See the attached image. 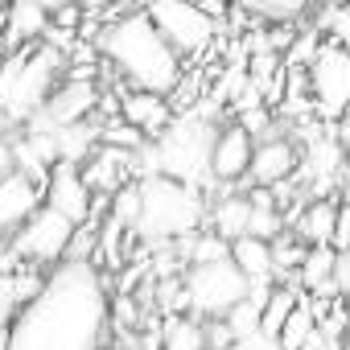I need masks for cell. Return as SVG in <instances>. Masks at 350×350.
Wrapping results in <instances>:
<instances>
[{
	"label": "cell",
	"instance_id": "obj_1",
	"mask_svg": "<svg viewBox=\"0 0 350 350\" xmlns=\"http://www.w3.org/2000/svg\"><path fill=\"white\" fill-rule=\"evenodd\" d=\"M9 350H103L107 288L91 260H62L9 325Z\"/></svg>",
	"mask_w": 350,
	"mask_h": 350
},
{
	"label": "cell",
	"instance_id": "obj_2",
	"mask_svg": "<svg viewBox=\"0 0 350 350\" xmlns=\"http://www.w3.org/2000/svg\"><path fill=\"white\" fill-rule=\"evenodd\" d=\"M99 50L103 58L136 87L148 95H169L182 83V58L173 54V46L157 33L144 9L116 17L111 25L99 29Z\"/></svg>",
	"mask_w": 350,
	"mask_h": 350
},
{
	"label": "cell",
	"instance_id": "obj_3",
	"mask_svg": "<svg viewBox=\"0 0 350 350\" xmlns=\"http://www.w3.org/2000/svg\"><path fill=\"white\" fill-rule=\"evenodd\" d=\"M215 128L198 116H178L169 124L165 136H157L152 144H144L140 157H148V173L144 178H169V182H182V186H211L215 173H211V152H215Z\"/></svg>",
	"mask_w": 350,
	"mask_h": 350
},
{
	"label": "cell",
	"instance_id": "obj_4",
	"mask_svg": "<svg viewBox=\"0 0 350 350\" xmlns=\"http://www.w3.org/2000/svg\"><path fill=\"white\" fill-rule=\"evenodd\" d=\"M140 215H136V235L152 239V243H169V239H186L202 227L206 219V202L202 190L182 186V182H169V178H140Z\"/></svg>",
	"mask_w": 350,
	"mask_h": 350
},
{
	"label": "cell",
	"instance_id": "obj_5",
	"mask_svg": "<svg viewBox=\"0 0 350 350\" xmlns=\"http://www.w3.org/2000/svg\"><path fill=\"white\" fill-rule=\"evenodd\" d=\"M66 54L38 46V50H13L5 62H0V111L17 124H29L50 95L58 91V75H62Z\"/></svg>",
	"mask_w": 350,
	"mask_h": 350
},
{
	"label": "cell",
	"instance_id": "obj_6",
	"mask_svg": "<svg viewBox=\"0 0 350 350\" xmlns=\"http://www.w3.org/2000/svg\"><path fill=\"white\" fill-rule=\"evenodd\" d=\"M182 288H186V309L202 313L206 321H223L235 305H243V301L252 297L247 276H243L231 260L194 264V268L182 276Z\"/></svg>",
	"mask_w": 350,
	"mask_h": 350
},
{
	"label": "cell",
	"instance_id": "obj_7",
	"mask_svg": "<svg viewBox=\"0 0 350 350\" xmlns=\"http://www.w3.org/2000/svg\"><path fill=\"white\" fill-rule=\"evenodd\" d=\"M75 223L70 219H62L58 211H50V206H42L13 239H9V247H5V256L21 268V260H33V264H50V268H58L66 256H70V243H75Z\"/></svg>",
	"mask_w": 350,
	"mask_h": 350
},
{
	"label": "cell",
	"instance_id": "obj_8",
	"mask_svg": "<svg viewBox=\"0 0 350 350\" xmlns=\"http://www.w3.org/2000/svg\"><path fill=\"white\" fill-rule=\"evenodd\" d=\"M148 21L157 25V33L173 46V54L186 58L198 54L215 42V17L202 5H186V0H161V5L144 9Z\"/></svg>",
	"mask_w": 350,
	"mask_h": 350
},
{
	"label": "cell",
	"instance_id": "obj_9",
	"mask_svg": "<svg viewBox=\"0 0 350 350\" xmlns=\"http://www.w3.org/2000/svg\"><path fill=\"white\" fill-rule=\"evenodd\" d=\"M309 91H313V107L338 124L350 111V50L321 42L309 62Z\"/></svg>",
	"mask_w": 350,
	"mask_h": 350
},
{
	"label": "cell",
	"instance_id": "obj_10",
	"mask_svg": "<svg viewBox=\"0 0 350 350\" xmlns=\"http://www.w3.org/2000/svg\"><path fill=\"white\" fill-rule=\"evenodd\" d=\"M42 206L58 211V215L70 219L75 227L87 223V215H91V190H87V182H83V169H79V165L58 161V165L50 169V178H46V186H42Z\"/></svg>",
	"mask_w": 350,
	"mask_h": 350
},
{
	"label": "cell",
	"instance_id": "obj_11",
	"mask_svg": "<svg viewBox=\"0 0 350 350\" xmlns=\"http://www.w3.org/2000/svg\"><path fill=\"white\" fill-rule=\"evenodd\" d=\"M42 211V186L29 182L25 173H13V178L0 182V239H13L33 215Z\"/></svg>",
	"mask_w": 350,
	"mask_h": 350
},
{
	"label": "cell",
	"instance_id": "obj_12",
	"mask_svg": "<svg viewBox=\"0 0 350 350\" xmlns=\"http://www.w3.org/2000/svg\"><path fill=\"white\" fill-rule=\"evenodd\" d=\"M252 132L243 124H227L219 136H215V152H211V173L215 182H235V178H247L252 169Z\"/></svg>",
	"mask_w": 350,
	"mask_h": 350
},
{
	"label": "cell",
	"instance_id": "obj_13",
	"mask_svg": "<svg viewBox=\"0 0 350 350\" xmlns=\"http://www.w3.org/2000/svg\"><path fill=\"white\" fill-rule=\"evenodd\" d=\"M120 116H124V124H132L144 140L152 136H165L169 132V124L178 120L173 116V103L165 99V95H148V91H128L124 95V103H120Z\"/></svg>",
	"mask_w": 350,
	"mask_h": 350
},
{
	"label": "cell",
	"instance_id": "obj_14",
	"mask_svg": "<svg viewBox=\"0 0 350 350\" xmlns=\"http://www.w3.org/2000/svg\"><path fill=\"white\" fill-rule=\"evenodd\" d=\"M132 152H120V148H107V144H99L95 148V157L83 165V182H87V190L95 194H120L124 186H132L128 178H132Z\"/></svg>",
	"mask_w": 350,
	"mask_h": 350
},
{
	"label": "cell",
	"instance_id": "obj_15",
	"mask_svg": "<svg viewBox=\"0 0 350 350\" xmlns=\"http://www.w3.org/2000/svg\"><path fill=\"white\" fill-rule=\"evenodd\" d=\"M293 169H297V148H293L288 140H264V144H256V152H252L247 178H252L260 190H268V186L293 178Z\"/></svg>",
	"mask_w": 350,
	"mask_h": 350
},
{
	"label": "cell",
	"instance_id": "obj_16",
	"mask_svg": "<svg viewBox=\"0 0 350 350\" xmlns=\"http://www.w3.org/2000/svg\"><path fill=\"white\" fill-rule=\"evenodd\" d=\"M42 284H46V276H38L29 268H21L13 276H0V329H9L17 321V313L42 293Z\"/></svg>",
	"mask_w": 350,
	"mask_h": 350
},
{
	"label": "cell",
	"instance_id": "obj_17",
	"mask_svg": "<svg viewBox=\"0 0 350 350\" xmlns=\"http://www.w3.org/2000/svg\"><path fill=\"white\" fill-rule=\"evenodd\" d=\"M334 231H338V202H325V198H313L301 219H297V239L305 247H334Z\"/></svg>",
	"mask_w": 350,
	"mask_h": 350
},
{
	"label": "cell",
	"instance_id": "obj_18",
	"mask_svg": "<svg viewBox=\"0 0 350 350\" xmlns=\"http://www.w3.org/2000/svg\"><path fill=\"white\" fill-rule=\"evenodd\" d=\"M231 264L247 276V284H252V288H256V284H272V280H276L272 243H264V239H252V235L235 239V243H231Z\"/></svg>",
	"mask_w": 350,
	"mask_h": 350
},
{
	"label": "cell",
	"instance_id": "obj_19",
	"mask_svg": "<svg viewBox=\"0 0 350 350\" xmlns=\"http://www.w3.org/2000/svg\"><path fill=\"white\" fill-rule=\"evenodd\" d=\"M46 29H50V9H46V5L21 0V5L9 9V25H5L9 46H21V42H29V38H46Z\"/></svg>",
	"mask_w": 350,
	"mask_h": 350
},
{
	"label": "cell",
	"instance_id": "obj_20",
	"mask_svg": "<svg viewBox=\"0 0 350 350\" xmlns=\"http://www.w3.org/2000/svg\"><path fill=\"white\" fill-rule=\"evenodd\" d=\"M161 350H206V325L190 313H169L161 329Z\"/></svg>",
	"mask_w": 350,
	"mask_h": 350
},
{
	"label": "cell",
	"instance_id": "obj_21",
	"mask_svg": "<svg viewBox=\"0 0 350 350\" xmlns=\"http://www.w3.org/2000/svg\"><path fill=\"white\" fill-rule=\"evenodd\" d=\"M247 223H252V202L247 198H223L219 211H215V235L235 243L247 235Z\"/></svg>",
	"mask_w": 350,
	"mask_h": 350
},
{
	"label": "cell",
	"instance_id": "obj_22",
	"mask_svg": "<svg viewBox=\"0 0 350 350\" xmlns=\"http://www.w3.org/2000/svg\"><path fill=\"white\" fill-rule=\"evenodd\" d=\"M334 264H338V252L334 247H309L305 252V260H301V284L305 288H329L334 284Z\"/></svg>",
	"mask_w": 350,
	"mask_h": 350
},
{
	"label": "cell",
	"instance_id": "obj_23",
	"mask_svg": "<svg viewBox=\"0 0 350 350\" xmlns=\"http://www.w3.org/2000/svg\"><path fill=\"white\" fill-rule=\"evenodd\" d=\"M297 305H301L297 288H288V284H276V288H272V297H268V305H264V317H260V334L276 338V334L284 329V321L293 317V309H297Z\"/></svg>",
	"mask_w": 350,
	"mask_h": 350
},
{
	"label": "cell",
	"instance_id": "obj_24",
	"mask_svg": "<svg viewBox=\"0 0 350 350\" xmlns=\"http://www.w3.org/2000/svg\"><path fill=\"white\" fill-rule=\"evenodd\" d=\"M313 338H317V317L309 313V305H297L293 317L284 321V329L276 334L280 350H305V346H313Z\"/></svg>",
	"mask_w": 350,
	"mask_h": 350
},
{
	"label": "cell",
	"instance_id": "obj_25",
	"mask_svg": "<svg viewBox=\"0 0 350 350\" xmlns=\"http://www.w3.org/2000/svg\"><path fill=\"white\" fill-rule=\"evenodd\" d=\"M260 317H264V305H256V301L247 297V301L235 305L223 321H227V329H231L235 342H239V338H256V334H260Z\"/></svg>",
	"mask_w": 350,
	"mask_h": 350
},
{
	"label": "cell",
	"instance_id": "obj_26",
	"mask_svg": "<svg viewBox=\"0 0 350 350\" xmlns=\"http://www.w3.org/2000/svg\"><path fill=\"white\" fill-rule=\"evenodd\" d=\"M219 260H231V243L219 239L215 231H202L190 247V264H219Z\"/></svg>",
	"mask_w": 350,
	"mask_h": 350
},
{
	"label": "cell",
	"instance_id": "obj_27",
	"mask_svg": "<svg viewBox=\"0 0 350 350\" xmlns=\"http://www.w3.org/2000/svg\"><path fill=\"white\" fill-rule=\"evenodd\" d=\"M136 215H140V190H136V182H132V186H124V190L116 194V202H111V223H116V227H136Z\"/></svg>",
	"mask_w": 350,
	"mask_h": 350
},
{
	"label": "cell",
	"instance_id": "obj_28",
	"mask_svg": "<svg viewBox=\"0 0 350 350\" xmlns=\"http://www.w3.org/2000/svg\"><path fill=\"white\" fill-rule=\"evenodd\" d=\"M321 25H325V33H329V42H334V46L350 50V5H338V9H329Z\"/></svg>",
	"mask_w": 350,
	"mask_h": 350
},
{
	"label": "cell",
	"instance_id": "obj_29",
	"mask_svg": "<svg viewBox=\"0 0 350 350\" xmlns=\"http://www.w3.org/2000/svg\"><path fill=\"white\" fill-rule=\"evenodd\" d=\"M305 252H309V247H301V243H293V239H276V243H272V264H276V276H280L284 268H301Z\"/></svg>",
	"mask_w": 350,
	"mask_h": 350
},
{
	"label": "cell",
	"instance_id": "obj_30",
	"mask_svg": "<svg viewBox=\"0 0 350 350\" xmlns=\"http://www.w3.org/2000/svg\"><path fill=\"white\" fill-rule=\"evenodd\" d=\"M247 13L252 17H268V21H293V17L305 13V5L301 0H284V5H247Z\"/></svg>",
	"mask_w": 350,
	"mask_h": 350
},
{
	"label": "cell",
	"instance_id": "obj_31",
	"mask_svg": "<svg viewBox=\"0 0 350 350\" xmlns=\"http://www.w3.org/2000/svg\"><path fill=\"white\" fill-rule=\"evenodd\" d=\"M87 9H75V5H66V9H54L50 13V25L54 29H66V33H75V25H79V17H83Z\"/></svg>",
	"mask_w": 350,
	"mask_h": 350
},
{
	"label": "cell",
	"instance_id": "obj_32",
	"mask_svg": "<svg viewBox=\"0 0 350 350\" xmlns=\"http://www.w3.org/2000/svg\"><path fill=\"white\" fill-rule=\"evenodd\" d=\"M334 288H338V293H350V252H338V264H334Z\"/></svg>",
	"mask_w": 350,
	"mask_h": 350
},
{
	"label": "cell",
	"instance_id": "obj_33",
	"mask_svg": "<svg viewBox=\"0 0 350 350\" xmlns=\"http://www.w3.org/2000/svg\"><path fill=\"white\" fill-rule=\"evenodd\" d=\"M231 350H280V342L268 338V334H256V338H239Z\"/></svg>",
	"mask_w": 350,
	"mask_h": 350
},
{
	"label": "cell",
	"instance_id": "obj_34",
	"mask_svg": "<svg viewBox=\"0 0 350 350\" xmlns=\"http://www.w3.org/2000/svg\"><path fill=\"white\" fill-rule=\"evenodd\" d=\"M17 173V161H13V144L9 140H0V182L5 178H13Z\"/></svg>",
	"mask_w": 350,
	"mask_h": 350
},
{
	"label": "cell",
	"instance_id": "obj_35",
	"mask_svg": "<svg viewBox=\"0 0 350 350\" xmlns=\"http://www.w3.org/2000/svg\"><path fill=\"white\" fill-rule=\"evenodd\" d=\"M338 144H342V148H350V111L338 120Z\"/></svg>",
	"mask_w": 350,
	"mask_h": 350
},
{
	"label": "cell",
	"instance_id": "obj_36",
	"mask_svg": "<svg viewBox=\"0 0 350 350\" xmlns=\"http://www.w3.org/2000/svg\"><path fill=\"white\" fill-rule=\"evenodd\" d=\"M9 342H13V338H9V329H0V350H9Z\"/></svg>",
	"mask_w": 350,
	"mask_h": 350
},
{
	"label": "cell",
	"instance_id": "obj_37",
	"mask_svg": "<svg viewBox=\"0 0 350 350\" xmlns=\"http://www.w3.org/2000/svg\"><path fill=\"white\" fill-rule=\"evenodd\" d=\"M346 301H350V293H346Z\"/></svg>",
	"mask_w": 350,
	"mask_h": 350
},
{
	"label": "cell",
	"instance_id": "obj_38",
	"mask_svg": "<svg viewBox=\"0 0 350 350\" xmlns=\"http://www.w3.org/2000/svg\"><path fill=\"white\" fill-rule=\"evenodd\" d=\"M342 350H350V346H342Z\"/></svg>",
	"mask_w": 350,
	"mask_h": 350
}]
</instances>
